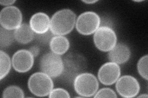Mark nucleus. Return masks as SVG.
Masks as SVG:
<instances>
[{
  "label": "nucleus",
  "instance_id": "5",
  "mask_svg": "<svg viewBox=\"0 0 148 98\" xmlns=\"http://www.w3.org/2000/svg\"><path fill=\"white\" fill-rule=\"evenodd\" d=\"M117 41L116 33L111 27L101 26L94 33L95 45L102 52H109L117 44Z\"/></svg>",
  "mask_w": 148,
  "mask_h": 98
},
{
  "label": "nucleus",
  "instance_id": "7",
  "mask_svg": "<svg viewBox=\"0 0 148 98\" xmlns=\"http://www.w3.org/2000/svg\"><path fill=\"white\" fill-rule=\"evenodd\" d=\"M64 62V71L62 74L67 80L72 81L80 74L86 66L85 58L78 54L68 55Z\"/></svg>",
  "mask_w": 148,
  "mask_h": 98
},
{
  "label": "nucleus",
  "instance_id": "16",
  "mask_svg": "<svg viewBox=\"0 0 148 98\" xmlns=\"http://www.w3.org/2000/svg\"><path fill=\"white\" fill-rule=\"evenodd\" d=\"M12 62L9 56L2 50L0 52V79H3L11 70Z\"/></svg>",
  "mask_w": 148,
  "mask_h": 98
},
{
  "label": "nucleus",
  "instance_id": "21",
  "mask_svg": "<svg viewBox=\"0 0 148 98\" xmlns=\"http://www.w3.org/2000/svg\"><path fill=\"white\" fill-rule=\"evenodd\" d=\"M49 98L55 97H70L71 96L69 92L61 88H57L53 89L48 95Z\"/></svg>",
  "mask_w": 148,
  "mask_h": 98
},
{
  "label": "nucleus",
  "instance_id": "4",
  "mask_svg": "<svg viewBox=\"0 0 148 98\" xmlns=\"http://www.w3.org/2000/svg\"><path fill=\"white\" fill-rule=\"evenodd\" d=\"M41 72L52 78L62 75L64 71V62L60 55L52 52H48L41 57L40 61Z\"/></svg>",
  "mask_w": 148,
  "mask_h": 98
},
{
  "label": "nucleus",
  "instance_id": "25",
  "mask_svg": "<svg viewBox=\"0 0 148 98\" xmlns=\"http://www.w3.org/2000/svg\"><path fill=\"white\" fill-rule=\"evenodd\" d=\"M98 1L97 0H92V1H82L83 3L88 4H95L96 3L98 2Z\"/></svg>",
  "mask_w": 148,
  "mask_h": 98
},
{
  "label": "nucleus",
  "instance_id": "6",
  "mask_svg": "<svg viewBox=\"0 0 148 98\" xmlns=\"http://www.w3.org/2000/svg\"><path fill=\"white\" fill-rule=\"evenodd\" d=\"M101 25V18L93 11H86L78 17L75 27L80 34L88 36L94 34Z\"/></svg>",
  "mask_w": 148,
  "mask_h": 98
},
{
  "label": "nucleus",
  "instance_id": "1",
  "mask_svg": "<svg viewBox=\"0 0 148 98\" xmlns=\"http://www.w3.org/2000/svg\"><path fill=\"white\" fill-rule=\"evenodd\" d=\"M76 20L75 14L71 9H61L55 12L51 18L50 31L54 35H66L74 28Z\"/></svg>",
  "mask_w": 148,
  "mask_h": 98
},
{
  "label": "nucleus",
  "instance_id": "23",
  "mask_svg": "<svg viewBox=\"0 0 148 98\" xmlns=\"http://www.w3.org/2000/svg\"><path fill=\"white\" fill-rule=\"evenodd\" d=\"M29 50L30 51V52L32 53V55L34 56V57H36L38 56L39 53V51H40L39 48L37 46L32 47L29 49Z\"/></svg>",
  "mask_w": 148,
  "mask_h": 98
},
{
  "label": "nucleus",
  "instance_id": "3",
  "mask_svg": "<svg viewBox=\"0 0 148 98\" xmlns=\"http://www.w3.org/2000/svg\"><path fill=\"white\" fill-rule=\"evenodd\" d=\"M53 82L51 77L43 72H38L32 74L28 80V87L32 94L45 97L49 95L53 89Z\"/></svg>",
  "mask_w": 148,
  "mask_h": 98
},
{
  "label": "nucleus",
  "instance_id": "26",
  "mask_svg": "<svg viewBox=\"0 0 148 98\" xmlns=\"http://www.w3.org/2000/svg\"><path fill=\"white\" fill-rule=\"evenodd\" d=\"M147 97L148 96L147 95H141L138 96V97Z\"/></svg>",
  "mask_w": 148,
  "mask_h": 98
},
{
  "label": "nucleus",
  "instance_id": "13",
  "mask_svg": "<svg viewBox=\"0 0 148 98\" xmlns=\"http://www.w3.org/2000/svg\"><path fill=\"white\" fill-rule=\"evenodd\" d=\"M130 55L131 52L128 47L125 44L119 43L109 51L108 57L110 62L122 64L128 62Z\"/></svg>",
  "mask_w": 148,
  "mask_h": 98
},
{
  "label": "nucleus",
  "instance_id": "14",
  "mask_svg": "<svg viewBox=\"0 0 148 98\" xmlns=\"http://www.w3.org/2000/svg\"><path fill=\"white\" fill-rule=\"evenodd\" d=\"M15 40L21 44H27L35 38V32L27 23L21 24L17 28L14 30Z\"/></svg>",
  "mask_w": 148,
  "mask_h": 98
},
{
  "label": "nucleus",
  "instance_id": "20",
  "mask_svg": "<svg viewBox=\"0 0 148 98\" xmlns=\"http://www.w3.org/2000/svg\"><path fill=\"white\" fill-rule=\"evenodd\" d=\"M94 97H114L117 98V95L115 92L109 88H101L99 91H97Z\"/></svg>",
  "mask_w": 148,
  "mask_h": 98
},
{
  "label": "nucleus",
  "instance_id": "11",
  "mask_svg": "<svg viewBox=\"0 0 148 98\" xmlns=\"http://www.w3.org/2000/svg\"><path fill=\"white\" fill-rule=\"evenodd\" d=\"M119 65L113 62H108L99 68L98 77L99 82L105 85H112L117 82L120 76Z\"/></svg>",
  "mask_w": 148,
  "mask_h": 98
},
{
  "label": "nucleus",
  "instance_id": "10",
  "mask_svg": "<svg viewBox=\"0 0 148 98\" xmlns=\"http://www.w3.org/2000/svg\"><path fill=\"white\" fill-rule=\"evenodd\" d=\"M34 56L30 50L22 49L17 50L13 55L12 65L15 71L20 73H25L33 67Z\"/></svg>",
  "mask_w": 148,
  "mask_h": 98
},
{
  "label": "nucleus",
  "instance_id": "9",
  "mask_svg": "<svg viewBox=\"0 0 148 98\" xmlns=\"http://www.w3.org/2000/svg\"><path fill=\"white\" fill-rule=\"evenodd\" d=\"M115 83L117 93L123 97H134L140 93V83L136 78L132 76L125 75L119 77Z\"/></svg>",
  "mask_w": 148,
  "mask_h": 98
},
{
  "label": "nucleus",
  "instance_id": "19",
  "mask_svg": "<svg viewBox=\"0 0 148 98\" xmlns=\"http://www.w3.org/2000/svg\"><path fill=\"white\" fill-rule=\"evenodd\" d=\"M147 62H148V56L146 55L142 57L140 60L138 61L137 64L138 71L140 75L145 78L146 80H147Z\"/></svg>",
  "mask_w": 148,
  "mask_h": 98
},
{
  "label": "nucleus",
  "instance_id": "8",
  "mask_svg": "<svg viewBox=\"0 0 148 98\" xmlns=\"http://www.w3.org/2000/svg\"><path fill=\"white\" fill-rule=\"evenodd\" d=\"M22 12L16 6L6 7L0 12V23L6 30H15L22 24Z\"/></svg>",
  "mask_w": 148,
  "mask_h": 98
},
{
  "label": "nucleus",
  "instance_id": "2",
  "mask_svg": "<svg viewBox=\"0 0 148 98\" xmlns=\"http://www.w3.org/2000/svg\"><path fill=\"white\" fill-rule=\"evenodd\" d=\"M73 88L78 95L82 97L93 96L99 88V82L91 73L82 72L73 80Z\"/></svg>",
  "mask_w": 148,
  "mask_h": 98
},
{
  "label": "nucleus",
  "instance_id": "17",
  "mask_svg": "<svg viewBox=\"0 0 148 98\" xmlns=\"http://www.w3.org/2000/svg\"><path fill=\"white\" fill-rule=\"evenodd\" d=\"M15 39L13 30H8L2 26L0 28V45L1 48L8 47Z\"/></svg>",
  "mask_w": 148,
  "mask_h": 98
},
{
  "label": "nucleus",
  "instance_id": "12",
  "mask_svg": "<svg viewBox=\"0 0 148 98\" xmlns=\"http://www.w3.org/2000/svg\"><path fill=\"white\" fill-rule=\"evenodd\" d=\"M51 18L44 12H37L30 19L29 25L36 34H44L50 30Z\"/></svg>",
  "mask_w": 148,
  "mask_h": 98
},
{
  "label": "nucleus",
  "instance_id": "18",
  "mask_svg": "<svg viewBox=\"0 0 148 98\" xmlns=\"http://www.w3.org/2000/svg\"><path fill=\"white\" fill-rule=\"evenodd\" d=\"M3 97H18L22 98L24 97V93L20 87L16 85L9 86L4 89L3 92Z\"/></svg>",
  "mask_w": 148,
  "mask_h": 98
},
{
  "label": "nucleus",
  "instance_id": "22",
  "mask_svg": "<svg viewBox=\"0 0 148 98\" xmlns=\"http://www.w3.org/2000/svg\"><path fill=\"white\" fill-rule=\"evenodd\" d=\"M54 34L52 33V32L50 31H48L47 32L41 34H36V38L39 43L43 44H47L48 43L49 44L51 38L54 36Z\"/></svg>",
  "mask_w": 148,
  "mask_h": 98
},
{
  "label": "nucleus",
  "instance_id": "24",
  "mask_svg": "<svg viewBox=\"0 0 148 98\" xmlns=\"http://www.w3.org/2000/svg\"><path fill=\"white\" fill-rule=\"evenodd\" d=\"M16 3V1L14 0H8V1H0V4L2 6H11V5L14 3Z\"/></svg>",
  "mask_w": 148,
  "mask_h": 98
},
{
  "label": "nucleus",
  "instance_id": "15",
  "mask_svg": "<svg viewBox=\"0 0 148 98\" xmlns=\"http://www.w3.org/2000/svg\"><path fill=\"white\" fill-rule=\"evenodd\" d=\"M51 52L62 55L66 53L70 47V43L68 39L64 36H54L49 43Z\"/></svg>",
  "mask_w": 148,
  "mask_h": 98
}]
</instances>
